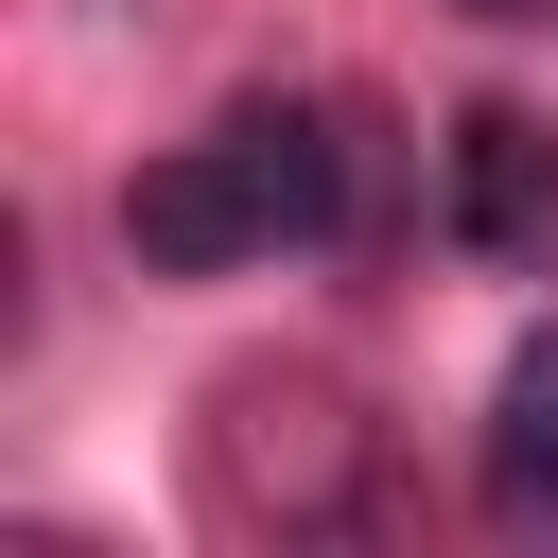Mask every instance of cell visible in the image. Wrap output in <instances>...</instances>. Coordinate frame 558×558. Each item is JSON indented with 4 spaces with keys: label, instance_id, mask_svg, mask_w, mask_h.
Returning a JSON list of instances; mask_svg holds the SVG:
<instances>
[{
    "label": "cell",
    "instance_id": "1",
    "mask_svg": "<svg viewBox=\"0 0 558 558\" xmlns=\"http://www.w3.org/2000/svg\"><path fill=\"white\" fill-rule=\"evenodd\" d=\"M122 244H140V279H227L279 244V209H262L244 140H174L157 174H122Z\"/></svg>",
    "mask_w": 558,
    "mask_h": 558
},
{
    "label": "cell",
    "instance_id": "2",
    "mask_svg": "<svg viewBox=\"0 0 558 558\" xmlns=\"http://www.w3.org/2000/svg\"><path fill=\"white\" fill-rule=\"evenodd\" d=\"M453 227H471V262L558 279V122L541 105H471L453 122Z\"/></svg>",
    "mask_w": 558,
    "mask_h": 558
},
{
    "label": "cell",
    "instance_id": "3",
    "mask_svg": "<svg viewBox=\"0 0 558 558\" xmlns=\"http://www.w3.org/2000/svg\"><path fill=\"white\" fill-rule=\"evenodd\" d=\"M488 523H558V331H523L488 384Z\"/></svg>",
    "mask_w": 558,
    "mask_h": 558
},
{
    "label": "cell",
    "instance_id": "4",
    "mask_svg": "<svg viewBox=\"0 0 558 558\" xmlns=\"http://www.w3.org/2000/svg\"><path fill=\"white\" fill-rule=\"evenodd\" d=\"M227 140H244V174H262V209H279V244H331V209H349V140H331L314 105H244Z\"/></svg>",
    "mask_w": 558,
    "mask_h": 558
},
{
    "label": "cell",
    "instance_id": "5",
    "mask_svg": "<svg viewBox=\"0 0 558 558\" xmlns=\"http://www.w3.org/2000/svg\"><path fill=\"white\" fill-rule=\"evenodd\" d=\"M471 17H558V0H471Z\"/></svg>",
    "mask_w": 558,
    "mask_h": 558
}]
</instances>
